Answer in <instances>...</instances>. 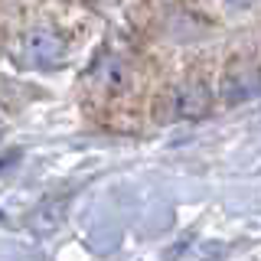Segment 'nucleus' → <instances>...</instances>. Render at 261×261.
<instances>
[{
  "label": "nucleus",
  "instance_id": "nucleus-1",
  "mask_svg": "<svg viewBox=\"0 0 261 261\" xmlns=\"http://www.w3.org/2000/svg\"><path fill=\"white\" fill-rule=\"evenodd\" d=\"M23 59L30 65H39V69H53V65H62L65 59V39L56 30L36 27L23 36Z\"/></svg>",
  "mask_w": 261,
  "mask_h": 261
},
{
  "label": "nucleus",
  "instance_id": "nucleus-2",
  "mask_svg": "<svg viewBox=\"0 0 261 261\" xmlns=\"http://www.w3.org/2000/svg\"><path fill=\"white\" fill-rule=\"evenodd\" d=\"M88 79H92V85H98L101 92H121V88H127V65L118 59V56H101L92 72H88Z\"/></svg>",
  "mask_w": 261,
  "mask_h": 261
},
{
  "label": "nucleus",
  "instance_id": "nucleus-3",
  "mask_svg": "<svg viewBox=\"0 0 261 261\" xmlns=\"http://www.w3.org/2000/svg\"><path fill=\"white\" fill-rule=\"evenodd\" d=\"M209 105H212V95L202 82H186L173 98V111L179 118H202L209 111Z\"/></svg>",
  "mask_w": 261,
  "mask_h": 261
},
{
  "label": "nucleus",
  "instance_id": "nucleus-4",
  "mask_svg": "<svg viewBox=\"0 0 261 261\" xmlns=\"http://www.w3.org/2000/svg\"><path fill=\"white\" fill-rule=\"evenodd\" d=\"M255 92H261V72L258 69H245V72H232L225 79V101H242V98H251Z\"/></svg>",
  "mask_w": 261,
  "mask_h": 261
},
{
  "label": "nucleus",
  "instance_id": "nucleus-5",
  "mask_svg": "<svg viewBox=\"0 0 261 261\" xmlns=\"http://www.w3.org/2000/svg\"><path fill=\"white\" fill-rule=\"evenodd\" d=\"M228 4H232V7H251L255 0H228Z\"/></svg>",
  "mask_w": 261,
  "mask_h": 261
}]
</instances>
